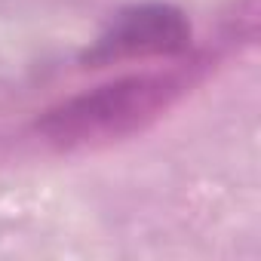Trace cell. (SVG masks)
Returning a JSON list of instances; mask_svg holds the SVG:
<instances>
[{
  "label": "cell",
  "instance_id": "7a4b0ae2",
  "mask_svg": "<svg viewBox=\"0 0 261 261\" xmlns=\"http://www.w3.org/2000/svg\"><path fill=\"white\" fill-rule=\"evenodd\" d=\"M191 43L188 16L163 0L123 7L108 28L98 34L92 49H86V65L101 68L114 62H151L175 59Z\"/></svg>",
  "mask_w": 261,
  "mask_h": 261
},
{
  "label": "cell",
  "instance_id": "6da1fadb",
  "mask_svg": "<svg viewBox=\"0 0 261 261\" xmlns=\"http://www.w3.org/2000/svg\"><path fill=\"white\" fill-rule=\"evenodd\" d=\"M185 92L175 71L129 74L59 101L37 120V133L59 148H95L142 133Z\"/></svg>",
  "mask_w": 261,
  "mask_h": 261
}]
</instances>
